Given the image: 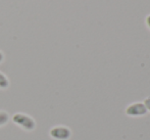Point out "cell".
Listing matches in <instances>:
<instances>
[{"label": "cell", "instance_id": "cell-1", "mask_svg": "<svg viewBox=\"0 0 150 140\" xmlns=\"http://www.w3.org/2000/svg\"><path fill=\"white\" fill-rule=\"evenodd\" d=\"M12 121H13L14 124H16L18 126H20L21 128H23L26 131H33L36 128L35 120L26 114L18 112V114H13Z\"/></svg>", "mask_w": 150, "mask_h": 140}, {"label": "cell", "instance_id": "cell-2", "mask_svg": "<svg viewBox=\"0 0 150 140\" xmlns=\"http://www.w3.org/2000/svg\"><path fill=\"white\" fill-rule=\"evenodd\" d=\"M71 135V130L67 127H54L50 130V136L55 140H67Z\"/></svg>", "mask_w": 150, "mask_h": 140}, {"label": "cell", "instance_id": "cell-3", "mask_svg": "<svg viewBox=\"0 0 150 140\" xmlns=\"http://www.w3.org/2000/svg\"><path fill=\"white\" fill-rule=\"evenodd\" d=\"M9 86V80L7 79L5 75L3 73L0 72V88L1 89H6Z\"/></svg>", "mask_w": 150, "mask_h": 140}, {"label": "cell", "instance_id": "cell-4", "mask_svg": "<svg viewBox=\"0 0 150 140\" xmlns=\"http://www.w3.org/2000/svg\"><path fill=\"white\" fill-rule=\"evenodd\" d=\"M9 120V116L5 111H0V127L4 126Z\"/></svg>", "mask_w": 150, "mask_h": 140}, {"label": "cell", "instance_id": "cell-5", "mask_svg": "<svg viewBox=\"0 0 150 140\" xmlns=\"http://www.w3.org/2000/svg\"><path fill=\"white\" fill-rule=\"evenodd\" d=\"M145 104H146V107L147 109H150V98H147L146 100H145Z\"/></svg>", "mask_w": 150, "mask_h": 140}, {"label": "cell", "instance_id": "cell-6", "mask_svg": "<svg viewBox=\"0 0 150 140\" xmlns=\"http://www.w3.org/2000/svg\"><path fill=\"white\" fill-rule=\"evenodd\" d=\"M146 24H147V26L149 27V29H150V16H147V18H146Z\"/></svg>", "mask_w": 150, "mask_h": 140}, {"label": "cell", "instance_id": "cell-7", "mask_svg": "<svg viewBox=\"0 0 150 140\" xmlns=\"http://www.w3.org/2000/svg\"><path fill=\"white\" fill-rule=\"evenodd\" d=\"M3 59H4V54L0 51V63H2V61H3Z\"/></svg>", "mask_w": 150, "mask_h": 140}]
</instances>
